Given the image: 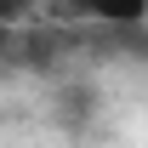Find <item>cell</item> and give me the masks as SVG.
<instances>
[{
	"mask_svg": "<svg viewBox=\"0 0 148 148\" xmlns=\"http://www.w3.org/2000/svg\"><path fill=\"white\" fill-rule=\"evenodd\" d=\"M148 0H69V17H91L103 29H143Z\"/></svg>",
	"mask_w": 148,
	"mask_h": 148,
	"instance_id": "1",
	"label": "cell"
},
{
	"mask_svg": "<svg viewBox=\"0 0 148 148\" xmlns=\"http://www.w3.org/2000/svg\"><path fill=\"white\" fill-rule=\"evenodd\" d=\"M29 17H34V6H29V0H0V29H23Z\"/></svg>",
	"mask_w": 148,
	"mask_h": 148,
	"instance_id": "2",
	"label": "cell"
},
{
	"mask_svg": "<svg viewBox=\"0 0 148 148\" xmlns=\"http://www.w3.org/2000/svg\"><path fill=\"white\" fill-rule=\"evenodd\" d=\"M12 34L17 29H0V69H12Z\"/></svg>",
	"mask_w": 148,
	"mask_h": 148,
	"instance_id": "3",
	"label": "cell"
}]
</instances>
